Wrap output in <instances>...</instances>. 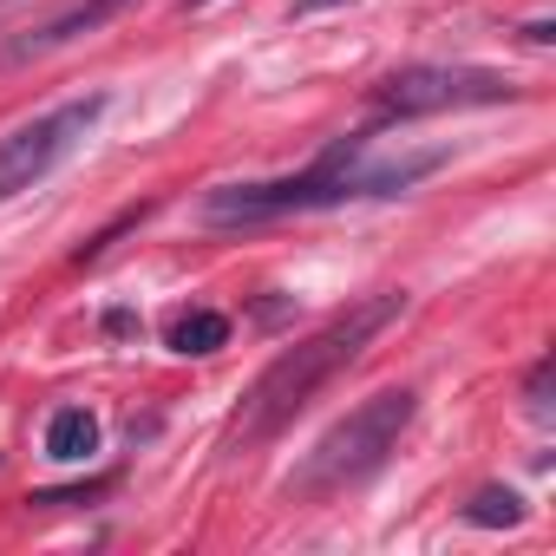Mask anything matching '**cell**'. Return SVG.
<instances>
[{
    "label": "cell",
    "mask_w": 556,
    "mask_h": 556,
    "mask_svg": "<svg viewBox=\"0 0 556 556\" xmlns=\"http://www.w3.org/2000/svg\"><path fill=\"white\" fill-rule=\"evenodd\" d=\"M99 452V419L86 413V406H60L53 419H47V458L53 465H79V458H92Z\"/></svg>",
    "instance_id": "cell-7"
},
{
    "label": "cell",
    "mask_w": 556,
    "mask_h": 556,
    "mask_svg": "<svg viewBox=\"0 0 556 556\" xmlns=\"http://www.w3.org/2000/svg\"><path fill=\"white\" fill-rule=\"evenodd\" d=\"M465 523H478V530H504V523H523V497H517L510 484H484V491L465 504Z\"/></svg>",
    "instance_id": "cell-9"
},
{
    "label": "cell",
    "mask_w": 556,
    "mask_h": 556,
    "mask_svg": "<svg viewBox=\"0 0 556 556\" xmlns=\"http://www.w3.org/2000/svg\"><path fill=\"white\" fill-rule=\"evenodd\" d=\"M105 491H112V478H92V484H73V491H34L27 504H92Z\"/></svg>",
    "instance_id": "cell-10"
},
{
    "label": "cell",
    "mask_w": 556,
    "mask_h": 556,
    "mask_svg": "<svg viewBox=\"0 0 556 556\" xmlns=\"http://www.w3.org/2000/svg\"><path fill=\"white\" fill-rule=\"evenodd\" d=\"M105 105H112L105 92H86V99H66V105H53V112H40V118H27V125H14L8 138H0V203L34 190V184H47L99 131Z\"/></svg>",
    "instance_id": "cell-5"
},
{
    "label": "cell",
    "mask_w": 556,
    "mask_h": 556,
    "mask_svg": "<svg viewBox=\"0 0 556 556\" xmlns=\"http://www.w3.org/2000/svg\"><path fill=\"white\" fill-rule=\"evenodd\" d=\"M400 315H406V295H367V302L341 308L328 328H315V334H302L295 348H282V354H275V361L249 380V393H242V406H236V419H229V445L249 452V445H268L275 432H289V426L315 406V393H321L334 374H348Z\"/></svg>",
    "instance_id": "cell-2"
},
{
    "label": "cell",
    "mask_w": 556,
    "mask_h": 556,
    "mask_svg": "<svg viewBox=\"0 0 556 556\" xmlns=\"http://www.w3.org/2000/svg\"><path fill=\"white\" fill-rule=\"evenodd\" d=\"M419 419V393L413 387H380L367 393L348 419H334L308 452L302 465L289 471V497H334L348 484H367L406 439V426Z\"/></svg>",
    "instance_id": "cell-3"
},
{
    "label": "cell",
    "mask_w": 556,
    "mask_h": 556,
    "mask_svg": "<svg viewBox=\"0 0 556 556\" xmlns=\"http://www.w3.org/2000/svg\"><path fill=\"white\" fill-rule=\"evenodd\" d=\"M445 151H367L361 138H341L295 177H262V184H216L197 216L210 229H242V223H275L302 210H341V203H374V197H406L419 177H432Z\"/></svg>",
    "instance_id": "cell-1"
},
{
    "label": "cell",
    "mask_w": 556,
    "mask_h": 556,
    "mask_svg": "<svg viewBox=\"0 0 556 556\" xmlns=\"http://www.w3.org/2000/svg\"><path fill=\"white\" fill-rule=\"evenodd\" d=\"M184 8H210V0H184Z\"/></svg>",
    "instance_id": "cell-13"
},
{
    "label": "cell",
    "mask_w": 556,
    "mask_h": 556,
    "mask_svg": "<svg viewBox=\"0 0 556 556\" xmlns=\"http://www.w3.org/2000/svg\"><path fill=\"white\" fill-rule=\"evenodd\" d=\"M517 86L497 66H445V60H419L400 66L374 86V118H432V112H471V105H510Z\"/></svg>",
    "instance_id": "cell-4"
},
{
    "label": "cell",
    "mask_w": 556,
    "mask_h": 556,
    "mask_svg": "<svg viewBox=\"0 0 556 556\" xmlns=\"http://www.w3.org/2000/svg\"><path fill=\"white\" fill-rule=\"evenodd\" d=\"M321 8H341V0H295L289 14H321Z\"/></svg>",
    "instance_id": "cell-12"
},
{
    "label": "cell",
    "mask_w": 556,
    "mask_h": 556,
    "mask_svg": "<svg viewBox=\"0 0 556 556\" xmlns=\"http://www.w3.org/2000/svg\"><path fill=\"white\" fill-rule=\"evenodd\" d=\"M170 348H177V354H216V348H229V315H216V308L177 315V321H170Z\"/></svg>",
    "instance_id": "cell-8"
},
{
    "label": "cell",
    "mask_w": 556,
    "mask_h": 556,
    "mask_svg": "<svg viewBox=\"0 0 556 556\" xmlns=\"http://www.w3.org/2000/svg\"><path fill=\"white\" fill-rule=\"evenodd\" d=\"M131 8V0H79V8H66V14H53L40 34H27V40H14L8 47V60H34V53H53V47H73V40H86V34H99L105 21H118Z\"/></svg>",
    "instance_id": "cell-6"
},
{
    "label": "cell",
    "mask_w": 556,
    "mask_h": 556,
    "mask_svg": "<svg viewBox=\"0 0 556 556\" xmlns=\"http://www.w3.org/2000/svg\"><path fill=\"white\" fill-rule=\"evenodd\" d=\"M530 413H536V419H549V361H536V367H530Z\"/></svg>",
    "instance_id": "cell-11"
}]
</instances>
